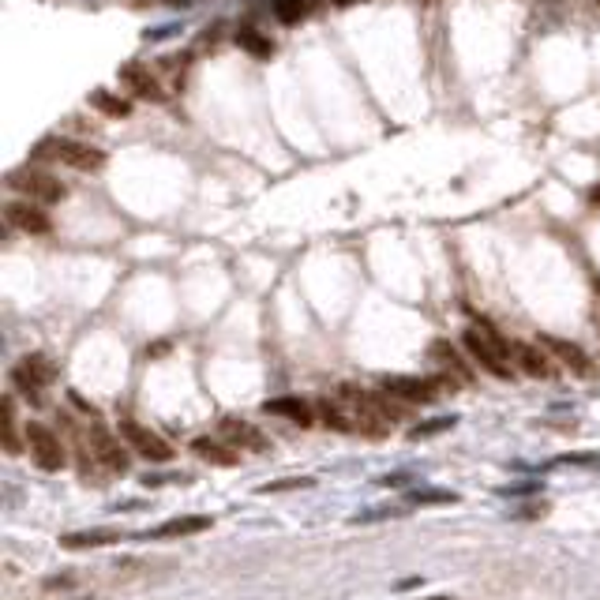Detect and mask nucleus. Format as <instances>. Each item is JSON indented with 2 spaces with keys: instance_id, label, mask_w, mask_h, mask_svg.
<instances>
[{
  "instance_id": "1",
  "label": "nucleus",
  "mask_w": 600,
  "mask_h": 600,
  "mask_svg": "<svg viewBox=\"0 0 600 600\" xmlns=\"http://www.w3.org/2000/svg\"><path fill=\"white\" fill-rule=\"evenodd\" d=\"M465 341V349L473 353V360H477L481 368H488L492 375L499 379H511L514 375V345L506 341L496 326H488V323H473L469 331L462 334Z\"/></svg>"
},
{
  "instance_id": "2",
  "label": "nucleus",
  "mask_w": 600,
  "mask_h": 600,
  "mask_svg": "<svg viewBox=\"0 0 600 600\" xmlns=\"http://www.w3.org/2000/svg\"><path fill=\"white\" fill-rule=\"evenodd\" d=\"M34 158H49V161H61V166H71L79 173H95L105 166V154L98 147H90V143H79V139H42Z\"/></svg>"
},
{
  "instance_id": "3",
  "label": "nucleus",
  "mask_w": 600,
  "mask_h": 600,
  "mask_svg": "<svg viewBox=\"0 0 600 600\" xmlns=\"http://www.w3.org/2000/svg\"><path fill=\"white\" fill-rule=\"evenodd\" d=\"M57 379V368H53V360L45 353H27L15 360V368H12V383L20 387L30 402H42V390Z\"/></svg>"
},
{
  "instance_id": "4",
  "label": "nucleus",
  "mask_w": 600,
  "mask_h": 600,
  "mask_svg": "<svg viewBox=\"0 0 600 600\" xmlns=\"http://www.w3.org/2000/svg\"><path fill=\"white\" fill-rule=\"evenodd\" d=\"M443 387H450V379H432V375H387L383 379V390L398 402H435L443 394Z\"/></svg>"
},
{
  "instance_id": "5",
  "label": "nucleus",
  "mask_w": 600,
  "mask_h": 600,
  "mask_svg": "<svg viewBox=\"0 0 600 600\" xmlns=\"http://www.w3.org/2000/svg\"><path fill=\"white\" fill-rule=\"evenodd\" d=\"M23 440H27V450H30V458H34V465L38 469H45V473H57V469H64V447H61V440H57V432L53 428H45V424H27L23 428Z\"/></svg>"
},
{
  "instance_id": "6",
  "label": "nucleus",
  "mask_w": 600,
  "mask_h": 600,
  "mask_svg": "<svg viewBox=\"0 0 600 600\" xmlns=\"http://www.w3.org/2000/svg\"><path fill=\"white\" fill-rule=\"evenodd\" d=\"M8 185L15 188V192H23L30 203H61V199L68 195V188L61 185L57 177H49V173H42V169H15L12 177H8Z\"/></svg>"
},
{
  "instance_id": "7",
  "label": "nucleus",
  "mask_w": 600,
  "mask_h": 600,
  "mask_svg": "<svg viewBox=\"0 0 600 600\" xmlns=\"http://www.w3.org/2000/svg\"><path fill=\"white\" fill-rule=\"evenodd\" d=\"M120 435L128 440V447L139 454V458H147V462H169V458H173V447L161 440L158 432L143 428V424H136V421H120Z\"/></svg>"
},
{
  "instance_id": "8",
  "label": "nucleus",
  "mask_w": 600,
  "mask_h": 600,
  "mask_svg": "<svg viewBox=\"0 0 600 600\" xmlns=\"http://www.w3.org/2000/svg\"><path fill=\"white\" fill-rule=\"evenodd\" d=\"M120 83L128 86L136 98H147V102H166V98H169L166 83L158 79V71H154L151 64H139V61L124 64V68H120Z\"/></svg>"
},
{
  "instance_id": "9",
  "label": "nucleus",
  "mask_w": 600,
  "mask_h": 600,
  "mask_svg": "<svg viewBox=\"0 0 600 600\" xmlns=\"http://www.w3.org/2000/svg\"><path fill=\"white\" fill-rule=\"evenodd\" d=\"M8 226L12 229H23V233H34V236H42L53 229L49 222V214L38 207V203H30V199H20V203H8Z\"/></svg>"
},
{
  "instance_id": "10",
  "label": "nucleus",
  "mask_w": 600,
  "mask_h": 600,
  "mask_svg": "<svg viewBox=\"0 0 600 600\" xmlns=\"http://www.w3.org/2000/svg\"><path fill=\"white\" fill-rule=\"evenodd\" d=\"M90 458H98L109 473H124L128 469V450L120 447V440H113L109 432H90Z\"/></svg>"
},
{
  "instance_id": "11",
  "label": "nucleus",
  "mask_w": 600,
  "mask_h": 600,
  "mask_svg": "<svg viewBox=\"0 0 600 600\" xmlns=\"http://www.w3.org/2000/svg\"><path fill=\"white\" fill-rule=\"evenodd\" d=\"M222 440L233 450H267V435L256 424L241 421V416H226V421H222Z\"/></svg>"
},
{
  "instance_id": "12",
  "label": "nucleus",
  "mask_w": 600,
  "mask_h": 600,
  "mask_svg": "<svg viewBox=\"0 0 600 600\" xmlns=\"http://www.w3.org/2000/svg\"><path fill=\"white\" fill-rule=\"evenodd\" d=\"M514 365H518L525 375H533V379H552V375H555L552 357L544 353L540 345H525V341H514Z\"/></svg>"
},
{
  "instance_id": "13",
  "label": "nucleus",
  "mask_w": 600,
  "mask_h": 600,
  "mask_svg": "<svg viewBox=\"0 0 600 600\" xmlns=\"http://www.w3.org/2000/svg\"><path fill=\"white\" fill-rule=\"evenodd\" d=\"M203 530H210V518H207V514H188V518H169V522L154 525L147 537H154V540H173V537H195V533H203Z\"/></svg>"
},
{
  "instance_id": "14",
  "label": "nucleus",
  "mask_w": 600,
  "mask_h": 600,
  "mask_svg": "<svg viewBox=\"0 0 600 600\" xmlns=\"http://www.w3.org/2000/svg\"><path fill=\"white\" fill-rule=\"evenodd\" d=\"M428 357L435 360V365H440V372L447 375V379H454V383H469V368H465V360L454 353V345L450 341H435L432 349H428Z\"/></svg>"
},
{
  "instance_id": "15",
  "label": "nucleus",
  "mask_w": 600,
  "mask_h": 600,
  "mask_svg": "<svg viewBox=\"0 0 600 600\" xmlns=\"http://www.w3.org/2000/svg\"><path fill=\"white\" fill-rule=\"evenodd\" d=\"M263 409L275 413V416H285V421H293L300 428H312V421H316V409L308 402H300V398H270Z\"/></svg>"
},
{
  "instance_id": "16",
  "label": "nucleus",
  "mask_w": 600,
  "mask_h": 600,
  "mask_svg": "<svg viewBox=\"0 0 600 600\" xmlns=\"http://www.w3.org/2000/svg\"><path fill=\"white\" fill-rule=\"evenodd\" d=\"M120 540V530H79V533H64L61 537V548H102V544H117Z\"/></svg>"
},
{
  "instance_id": "17",
  "label": "nucleus",
  "mask_w": 600,
  "mask_h": 600,
  "mask_svg": "<svg viewBox=\"0 0 600 600\" xmlns=\"http://www.w3.org/2000/svg\"><path fill=\"white\" fill-rule=\"evenodd\" d=\"M192 450H195L203 462H210V465H236V462H241V454H236L233 447L218 443V440H207V435L192 440Z\"/></svg>"
},
{
  "instance_id": "18",
  "label": "nucleus",
  "mask_w": 600,
  "mask_h": 600,
  "mask_svg": "<svg viewBox=\"0 0 600 600\" xmlns=\"http://www.w3.org/2000/svg\"><path fill=\"white\" fill-rule=\"evenodd\" d=\"M548 349H552V353H555V357H559V360H563V365H567L571 372L586 375V379L593 375V360H589L586 353H581L578 345H567V341H559V338H548Z\"/></svg>"
},
{
  "instance_id": "19",
  "label": "nucleus",
  "mask_w": 600,
  "mask_h": 600,
  "mask_svg": "<svg viewBox=\"0 0 600 600\" xmlns=\"http://www.w3.org/2000/svg\"><path fill=\"white\" fill-rule=\"evenodd\" d=\"M90 105H95L98 113H105V117H128L132 113V105L124 98H117V95H109V90H95V95H90Z\"/></svg>"
},
{
  "instance_id": "20",
  "label": "nucleus",
  "mask_w": 600,
  "mask_h": 600,
  "mask_svg": "<svg viewBox=\"0 0 600 600\" xmlns=\"http://www.w3.org/2000/svg\"><path fill=\"white\" fill-rule=\"evenodd\" d=\"M236 42H241L248 53H256V57H270V53H275V42L263 38L256 27H241V30H236Z\"/></svg>"
},
{
  "instance_id": "21",
  "label": "nucleus",
  "mask_w": 600,
  "mask_h": 600,
  "mask_svg": "<svg viewBox=\"0 0 600 600\" xmlns=\"http://www.w3.org/2000/svg\"><path fill=\"white\" fill-rule=\"evenodd\" d=\"M20 424H15V402L4 398V450L8 454H20Z\"/></svg>"
},
{
  "instance_id": "22",
  "label": "nucleus",
  "mask_w": 600,
  "mask_h": 600,
  "mask_svg": "<svg viewBox=\"0 0 600 600\" xmlns=\"http://www.w3.org/2000/svg\"><path fill=\"white\" fill-rule=\"evenodd\" d=\"M413 506H440V503H458L454 492H435V488H416V492L406 496Z\"/></svg>"
},
{
  "instance_id": "23",
  "label": "nucleus",
  "mask_w": 600,
  "mask_h": 600,
  "mask_svg": "<svg viewBox=\"0 0 600 600\" xmlns=\"http://www.w3.org/2000/svg\"><path fill=\"white\" fill-rule=\"evenodd\" d=\"M275 15L282 23H300L308 15V0H275Z\"/></svg>"
},
{
  "instance_id": "24",
  "label": "nucleus",
  "mask_w": 600,
  "mask_h": 600,
  "mask_svg": "<svg viewBox=\"0 0 600 600\" xmlns=\"http://www.w3.org/2000/svg\"><path fill=\"white\" fill-rule=\"evenodd\" d=\"M447 428H454V416H443V421H432V424H421L413 432V440H428V435H440V432H447Z\"/></svg>"
},
{
  "instance_id": "25",
  "label": "nucleus",
  "mask_w": 600,
  "mask_h": 600,
  "mask_svg": "<svg viewBox=\"0 0 600 600\" xmlns=\"http://www.w3.org/2000/svg\"><path fill=\"white\" fill-rule=\"evenodd\" d=\"M312 481H275V484H267L263 492H289V488H308Z\"/></svg>"
},
{
  "instance_id": "26",
  "label": "nucleus",
  "mask_w": 600,
  "mask_h": 600,
  "mask_svg": "<svg viewBox=\"0 0 600 600\" xmlns=\"http://www.w3.org/2000/svg\"><path fill=\"white\" fill-rule=\"evenodd\" d=\"M563 462H571V465H596V462H600V454H567Z\"/></svg>"
},
{
  "instance_id": "27",
  "label": "nucleus",
  "mask_w": 600,
  "mask_h": 600,
  "mask_svg": "<svg viewBox=\"0 0 600 600\" xmlns=\"http://www.w3.org/2000/svg\"><path fill=\"white\" fill-rule=\"evenodd\" d=\"M593 203H600V188H593Z\"/></svg>"
},
{
  "instance_id": "28",
  "label": "nucleus",
  "mask_w": 600,
  "mask_h": 600,
  "mask_svg": "<svg viewBox=\"0 0 600 600\" xmlns=\"http://www.w3.org/2000/svg\"><path fill=\"white\" fill-rule=\"evenodd\" d=\"M334 4H357V0H334Z\"/></svg>"
},
{
  "instance_id": "29",
  "label": "nucleus",
  "mask_w": 600,
  "mask_h": 600,
  "mask_svg": "<svg viewBox=\"0 0 600 600\" xmlns=\"http://www.w3.org/2000/svg\"><path fill=\"white\" fill-rule=\"evenodd\" d=\"M432 600H450V596H432Z\"/></svg>"
},
{
  "instance_id": "30",
  "label": "nucleus",
  "mask_w": 600,
  "mask_h": 600,
  "mask_svg": "<svg viewBox=\"0 0 600 600\" xmlns=\"http://www.w3.org/2000/svg\"><path fill=\"white\" fill-rule=\"evenodd\" d=\"M596 323H600V312H596Z\"/></svg>"
},
{
  "instance_id": "31",
  "label": "nucleus",
  "mask_w": 600,
  "mask_h": 600,
  "mask_svg": "<svg viewBox=\"0 0 600 600\" xmlns=\"http://www.w3.org/2000/svg\"><path fill=\"white\" fill-rule=\"evenodd\" d=\"M596 289H600V282H596Z\"/></svg>"
}]
</instances>
